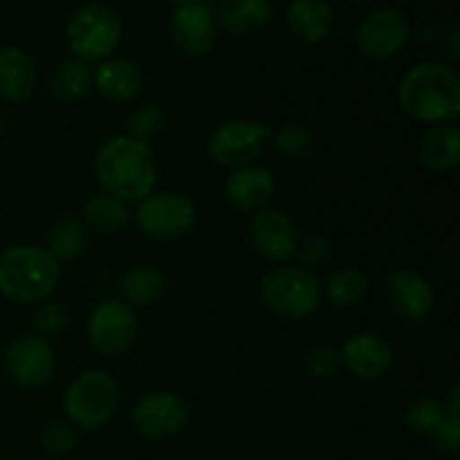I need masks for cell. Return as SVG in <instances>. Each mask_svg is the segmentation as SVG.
<instances>
[{"label": "cell", "mask_w": 460, "mask_h": 460, "mask_svg": "<svg viewBox=\"0 0 460 460\" xmlns=\"http://www.w3.org/2000/svg\"><path fill=\"white\" fill-rule=\"evenodd\" d=\"M94 175L103 193L119 198L126 205L142 202L157 182L155 153L130 135H117L97 151Z\"/></svg>", "instance_id": "cell-1"}, {"label": "cell", "mask_w": 460, "mask_h": 460, "mask_svg": "<svg viewBox=\"0 0 460 460\" xmlns=\"http://www.w3.org/2000/svg\"><path fill=\"white\" fill-rule=\"evenodd\" d=\"M398 103L418 121L452 124L460 112L458 75L445 63H418L400 81Z\"/></svg>", "instance_id": "cell-2"}, {"label": "cell", "mask_w": 460, "mask_h": 460, "mask_svg": "<svg viewBox=\"0 0 460 460\" xmlns=\"http://www.w3.org/2000/svg\"><path fill=\"white\" fill-rule=\"evenodd\" d=\"M61 268L45 247L13 245L0 252V295L13 304H39L57 290Z\"/></svg>", "instance_id": "cell-3"}, {"label": "cell", "mask_w": 460, "mask_h": 460, "mask_svg": "<svg viewBox=\"0 0 460 460\" xmlns=\"http://www.w3.org/2000/svg\"><path fill=\"white\" fill-rule=\"evenodd\" d=\"M117 402H119V394H117V382L112 380L111 373L93 368L70 382L63 395V411L79 429L97 431L112 420Z\"/></svg>", "instance_id": "cell-4"}, {"label": "cell", "mask_w": 460, "mask_h": 460, "mask_svg": "<svg viewBox=\"0 0 460 460\" xmlns=\"http://www.w3.org/2000/svg\"><path fill=\"white\" fill-rule=\"evenodd\" d=\"M124 31L121 16L103 3H90L76 9L66 25V40L75 58L103 61L117 49Z\"/></svg>", "instance_id": "cell-5"}, {"label": "cell", "mask_w": 460, "mask_h": 460, "mask_svg": "<svg viewBox=\"0 0 460 460\" xmlns=\"http://www.w3.org/2000/svg\"><path fill=\"white\" fill-rule=\"evenodd\" d=\"M263 304L286 319H304L317 313L322 304V283L305 268H277L261 281Z\"/></svg>", "instance_id": "cell-6"}, {"label": "cell", "mask_w": 460, "mask_h": 460, "mask_svg": "<svg viewBox=\"0 0 460 460\" xmlns=\"http://www.w3.org/2000/svg\"><path fill=\"white\" fill-rule=\"evenodd\" d=\"M137 225L155 243H175L196 225V207L182 193H151L139 202Z\"/></svg>", "instance_id": "cell-7"}, {"label": "cell", "mask_w": 460, "mask_h": 460, "mask_svg": "<svg viewBox=\"0 0 460 460\" xmlns=\"http://www.w3.org/2000/svg\"><path fill=\"white\" fill-rule=\"evenodd\" d=\"M272 130L259 121L229 119L214 130L209 139V157L225 169L252 166L268 148Z\"/></svg>", "instance_id": "cell-8"}, {"label": "cell", "mask_w": 460, "mask_h": 460, "mask_svg": "<svg viewBox=\"0 0 460 460\" xmlns=\"http://www.w3.org/2000/svg\"><path fill=\"white\" fill-rule=\"evenodd\" d=\"M189 409L171 391H151L130 411L135 431L148 440L175 438L187 427Z\"/></svg>", "instance_id": "cell-9"}, {"label": "cell", "mask_w": 460, "mask_h": 460, "mask_svg": "<svg viewBox=\"0 0 460 460\" xmlns=\"http://www.w3.org/2000/svg\"><path fill=\"white\" fill-rule=\"evenodd\" d=\"M137 314L128 304L103 301L88 319V340L102 355H119L137 340Z\"/></svg>", "instance_id": "cell-10"}, {"label": "cell", "mask_w": 460, "mask_h": 460, "mask_svg": "<svg viewBox=\"0 0 460 460\" xmlns=\"http://www.w3.org/2000/svg\"><path fill=\"white\" fill-rule=\"evenodd\" d=\"M411 36V25L407 16L395 7L373 9L358 27V48L364 57L385 58L395 57L402 52Z\"/></svg>", "instance_id": "cell-11"}, {"label": "cell", "mask_w": 460, "mask_h": 460, "mask_svg": "<svg viewBox=\"0 0 460 460\" xmlns=\"http://www.w3.org/2000/svg\"><path fill=\"white\" fill-rule=\"evenodd\" d=\"M171 39L187 57H207L218 40V22L214 9L202 0L178 4L169 21Z\"/></svg>", "instance_id": "cell-12"}, {"label": "cell", "mask_w": 460, "mask_h": 460, "mask_svg": "<svg viewBox=\"0 0 460 460\" xmlns=\"http://www.w3.org/2000/svg\"><path fill=\"white\" fill-rule=\"evenodd\" d=\"M57 358L49 341L39 335H22L13 341L4 355V368L12 382L22 389H39L52 377Z\"/></svg>", "instance_id": "cell-13"}, {"label": "cell", "mask_w": 460, "mask_h": 460, "mask_svg": "<svg viewBox=\"0 0 460 460\" xmlns=\"http://www.w3.org/2000/svg\"><path fill=\"white\" fill-rule=\"evenodd\" d=\"M252 247L261 259L270 263H283L292 259L299 245V232L288 214L277 209H263L254 214L250 225Z\"/></svg>", "instance_id": "cell-14"}, {"label": "cell", "mask_w": 460, "mask_h": 460, "mask_svg": "<svg viewBox=\"0 0 460 460\" xmlns=\"http://www.w3.org/2000/svg\"><path fill=\"white\" fill-rule=\"evenodd\" d=\"M340 359L358 380H380L394 367V350L385 337L376 332H358L346 340Z\"/></svg>", "instance_id": "cell-15"}, {"label": "cell", "mask_w": 460, "mask_h": 460, "mask_svg": "<svg viewBox=\"0 0 460 460\" xmlns=\"http://www.w3.org/2000/svg\"><path fill=\"white\" fill-rule=\"evenodd\" d=\"M385 296L394 313H398L404 319H411V322L425 319L431 313L436 301L431 283L422 274H418L416 270L409 268L395 270L386 279Z\"/></svg>", "instance_id": "cell-16"}, {"label": "cell", "mask_w": 460, "mask_h": 460, "mask_svg": "<svg viewBox=\"0 0 460 460\" xmlns=\"http://www.w3.org/2000/svg\"><path fill=\"white\" fill-rule=\"evenodd\" d=\"M277 184L272 171L265 166H243L227 178L225 200L238 214H259L272 200Z\"/></svg>", "instance_id": "cell-17"}, {"label": "cell", "mask_w": 460, "mask_h": 460, "mask_svg": "<svg viewBox=\"0 0 460 460\" xmlns=\"http://www.w3.org/2000/svg\"><path fill=\"white\" fill-rule=\"evenodd\" d=\"M142 70L130 58L108 57L93 72V85L106 102H133L142 90Z\"/></svg>", "instance_id": "cell-18"}, {"label": "cell", "mask_w": 460, "mask_h": 460, "mask_svg": "<svg viewBox=\"0 0 460 460\" xmlns=\"http://www.w3.org/2000/svg\"><path fill=\"white\" fill-rule=\"evenodd\" d=\"M39 75L30 54L16 45L0 48V97L9 103H22L34 94Z\"/></svg>", "instance_id": "cell-19"}, {"label": "cell", "mask_w": 460, "mask_h": 460, "mask_svg": "<svg viewBox=\"0 0 460 460\" xmlns=\"http://www.w3.org/2000/svg\"><path fill=\"white\" fill-rule=\"evenodd\" d=\"M335 25V12L328 0H290L288 27L299 40L317 45L328 39Z\"/></svg>", "instance_id": "cell-20"}, {"label": "cell", "mask_w": 460, "mask_h": 460, "mask_svg": "<svg viewBox=\"0 0 460 460\" xmlns=\"http://www.w3.org/2000/svg\"><path fill=\"white\" fill-rule=\"evenodd\" d=\"M272 0H220L216 22L234 36H254L272 21Z\"/></svg>", "instance_id": "cell-21"}, {"label": "cell", "mask_w": 460, "mask_h": 460, "mask_svg": "<svg viewBox=\"0 0 460 460\" xmlns=\"http://www.w3.org/2000/svg\"><path fill=\"white\" fill-rule=\"evenodd\" d=\"M420 164L431 173H449L460 164V130L452 124H438L427 130L418 148Z\"/></svg>", "instance_id": "cell-22"}, {"label": "cell", "mask_w": 460, "mask_h": 460, "mask_svg": "<svg viewBox=\"0 0 460 460\" xmlns=\"http://www.w3.org/2000/svg\"><path fill=\"white\" fill-rule=\"evenodd\" d=\"M49 90L63 103H76L93 90V70L81 58H63L54 67Z\"/></svg>", "instance_id": "cell-23"}, {"label": "cell", "mask_w": 460, "mask_h": 460, "mask_svg": "<svg viewBox=\"0 0 460 460\" xmlns=\"http://www.w3.org/2000/svg\"><path fill=\"white\" fill-rule=\"evenodd\" d=\"M128 205L111 193L93 196L84 207V225L102 234H117L128 225Z\"/></svg>", "instance_id": "cell-24"}, {"label": "cell", "mask_w": 460, "mask_h": 460, "mask_svg": "<svg viewBox=\"0 0 460 460\" xmlns=\"http://www.w3.org/2000/svg\"><path fill=\"white\" fill-rule=\"evenodd\" d=\"M164 274L155 268H148V265L128 270L121 279V292H124V299L128 301L130 308L133 305L146 308V305L160 301L162 295H164Z\"/></svg>", "instance_id": "cell-25"}, {"label": "cell", "mask_w": 460, "mask_h": 460, "mask_svg": "<svg viewBox=\"0 0 460 460\" xmlns=\"http://www.w3.org/2000/svg\"><path fill=\"white\" fill-rule=\"evenodd\" d=\"M88 245V227L79 218H63L52 227L48 238V247L54 261H75L84 254Z\"/></svg>", "instance_id": "cell-26"}, {"label": "cell", "mask_w": 460, "mask_h": 460, "mask_svg": "<svg viewBox=\"0 0 460 460\" xmlns=\"http://www.w3.org/2000/svg\"><path fill=\"white\" fill-rule=\"evenodd\" d=\"M368 281L359 270L344 268L328 277L323 292L335 308H355L367 296Z\"/></svg>", "instance_id": "cell-27"}, {"label": "cell", "mask_w": 460, "mask_h": 460, "mask_svg": "<svg viewBox=\"0 0 460 460\" xmlns=\"http://www.w3.org/2000/svg\"><path fill=\"white\" fill-rule=\"evenodd\" d=\"M270 144L286 160H301V157H308L314 151L317 139H314V135L305 126L286 124L279 130H274L272 137H270Z\"/></svg>", "instance_id": "cell-28"}, {"label": "cell", "mask_w": 460, "mask_h": 460, "mask_svg": "<svg viewBox=\"0 0 460 460\" xmlns=\"http://www.w3.org/2000/svg\"><path fill=\"white\" fill-rule=\"evenodd\" d=\"M164 121V111H162L157 103H144V106L135 108V111L130 112L128 121H126V128H128L130 137L148 144L153 137H157V135L162 133Z\"/></svg>", "instance_id": "cell-29"}, {"label": "cell", "mask_w": 460, "mask_h": 460, "mask_svg": "<svg viewBox=\"0 0 460 460\" xmlns=\"http://www.w3.org/2000/svg\"><path fill=\"white\" fill-rule=\"evenodd\" d=\"M445 418V404H440L436 398H418L416 402L409 404L407 413H404V422L411 427L416 434L431 436L436 427L443 422Z\"/></svg>", "instance_id": "cell-30"}, {"label": "cell", "mask_w": 460, "mask_h": 460, "mask_svg": "<svg viewBox=\"0 0 460 460\" xmlns=\"http://www.w3.org/2000/svg\"><path fill=\"white\" fill-rule=\"evenodd\" d=\"M70 326V310L61 301H48L34 314V328L40 340H57Z\"/></svg>", "instance_id": "cell-31"}, {"label": "cell", "mask_w": 460, "mask_h": 460, "mask_svg": "<svg viewBox=\"0 0 460 460\" xmlns=\"http://www.w3.org/2000/svg\"><path fill=\"white\" fill-rule=\"evenodd\" d=\"M340 364H341L340 353L328 344L313 346L304 358L305 373H308L310 377H314V380H326V377L335 376Z\"/></svg>", "instance_id": "cell-32"}, {"label": "cell", "mask_w": 460, "mask_h": 460, "mask_svg": "<svg viewBox=\"0 0 460 460\" xmlns=\"http://www.w3.org/2000/svg\"><path fill=\"white\" fill-rule=\"evenodd\" d=\"M40 447L52 456H66V454L75 452L76 431L70 425L54 422V425L45 427L43 434H40Z\"/></svg>", "instance_id": "cell-33"}, {"label": "cell", "mask_w": 460, "mask_h": 460, "mask_svg": "<svg viewBox=\"0 0 460 460\" xmlns=\"http://www.w3.org/2000/svg\"><path fill=\"white\" fill-rule=\"evenodd\" d=\"M295 254H299V259L304 261L305 265H310V268H323V265L331 263L335 252H332V245L328 238L313 234V236L304 238V241L296 245Z\"/></svg>", "instance_id": "cell-34"}, {"label": "cell", "mask_w": 460, "mask_h": 460, "mask_svg": "<svg viewBox=\"0 0 460 460\" xmlns=\"http://www.w3.org/2000/svg\"><path fill=\"white\" fill-rule=\"evenodd\" d=\"M429 438L434 440L436 447H438L440 452L456 454L458 445H460V420H458V416H447V413H445L443 422L436 427V431L429 436Z\"/></svg>", "instance_id": "cell-35"}, {"label": "cell", "mask_w": 460, "mask_h": 460, "mask_svg": "<svg viewBox=\"0 0 460 460\" xmlns=\"http://www.w3.org/2000/svg\"><path fill=\"white\" fill-rule=\"evenodd\" d=\"M3 130H4V115L3 111H0V135H3Z\"/></svg>", "instance_id": "cell-36"}, {"label": "cell", "mask_w": 460, "mask_h": 460, "mask_svg": "<svg viewBox=\"0 0 460 460\" xmlns=\"http://www.w3.org/2000/svg\"><path fill=\"white\" fill-rule=\"evenodd\" d=\"M171 3H178V4H187V3H196V0H171Z\"/></svg>", "instance_id": "cell-37"}, {"label": "cell", "mask_w": 460, "mask_h": 460, "mask_svg": "<svg viewBox=\"0 0 460 460\" xmlns=\"http://www.w3.org/2000/svg\"><path fill=\"white\" fill-rule=\"evenodd\" d=\"M350 3H371V0H350Z\"/></svg>", "instance_id": "cell-38"}, {"label": "cell", "mask_w": 460, "mask_h": 460, "mask_svg": "<svg viewBox=\"0 0 460 460\" xmlns=\"http://www.w3.org/2000/svg\"><path fill=\"white\" fill-rule=\"evenodd\" d=\"M404 3H416V0H404Z\"/></svg>", "instance_id": "cell-39"}]
</instances>
